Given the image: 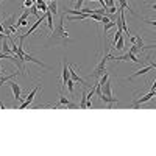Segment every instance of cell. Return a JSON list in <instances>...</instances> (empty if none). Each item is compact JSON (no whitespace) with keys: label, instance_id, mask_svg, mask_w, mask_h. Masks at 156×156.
Wrapping results in <instances>:
<instances>
[{"label":"cell","instance_id":"cell-1","mask_svg":"<svg viewBox=\"0 0 156 156\" xmlns=\"http://www.w3.org/2000/svg\"><path fill=\"white\" fill-rule=\"evenodd\" d=\"M64 17H66V14L59 16V20L56 23V27L51 30V34L48 37V44L50 42H62V44L69 42V31L64 28Z\"/></svg>","mask_w":156,"mask_h":156},{"label":"cell","instance_id":"cell-2","mask_svg":"<svg viewBox=\"0 0 156 156\" xmlns=\"http://www.w3.org/2000/svg\"><path fill=\"white\" fill-rule=\"evenodd\" d=\"M108 59H111V55L106 51V53L103 55V58L98 61V64L95 66V69L90 72V78H100L103 73L108 70V69H106V62H108Z\"/></svg>","mask_w":156,"mask_h":156},{"label":"cell","instance_id":"cell-3","mask_svg":"<svg viewBox=\"0 0 156 156\" xmlns=\"http://www.w3.org/2000/svg\"><path fill=\"white\" fill-rule=\"evenodd\" d=\"M69 80H70V67H69L67 59L64 58V59H62V78H61V84L66 86Z\"/></svg>","mask_w":156,"mask_h":156},{"label":"cell","instance_id":"cell-4","mask_svg":"<svg viewBox=\"0 0 156 156\" xmlns=\"http://www.w3.org/2000/svg\"><path fill=\"white\" fill-rule=\"evenodd\" d=\"M151 98H154V94H153V90H150L148 94H145V95H142L140 98H137L136 101H133V108L134 109H139L140 108V105H144V103H147V101H150Z\"/></svg>","mask_w":156,"mask_h":156},{"label":"cell","instance_id":"cell-5","mask_svg":"<svg viewBox=\"0 0 156 156\" xmlns=\"http://www.w3.org/2000/svg\"><path fill=\"white\" fill-rule=\"evenodd\" d=\"M37 90H39V86H36L34 89H31V92L27 95V98H25V101L23 103H20V106H19V109H25L27 106H30L31 103H33V100H34V95L37 94Z\"/></svg>","mask_w":156,"mask_h":156},{"label":"cell","instance_id":"cell-6","mask_svg":"<svg viewBox=\"0 0 156 156\" xmlns=\"http://www.w3.org/2000/svg\"><path fill=\"white\" fill-rule=\"evenodd\" d=\"M8 86L11 87L12 95H14L16 101H20V100H22V90H20V86H19L17 83H14L12 80H9V81H8Z\"/></svg>","mask_w":156,"mask_h":156},{"label":"cell","instance_id":"cell-7","mask_svg":"<svg viewBox=\"0 0 156 156\" xmlns=\"http://www.w3.org/2000/svg\"><path fill=\"white\" fill-rule=\"evenodd\" d=\"M23 62H34V64H37V66L44 67V69H48V66H47V64H44L42 61H39V59L33 58L30 53H25V56H23Z\"/></svg>","mask_w":156,"mask_h":156},{"label":"cell","instance_id":"cell-8","mask_svg":"<svg viewBox=\"0 0 156 156\" xmlns=\"http://www.w3.org/2000/svg\"><path fill=\"white\" fill-rule=\"evenodd\" d=\"M59 106H66V108H70V109H75V108H78L75 103H70L66 97H64L62 94H59ZM58 106V108H59Z\"/></svg>","mask_w":156,"mask_h":156},{"label":"cell","instance_id":"cell-9","mask_svg":"<svg viewBox=\"0 0 156 156\" xmlns=\"http://www.w3.org/2000/svg\"><path fill=\"white\" fill-rule=\"evenodd\" d=\"M153 67H151V64H148L147 67H142V69H139L137 72H134V73H131L128 76V80H133V78H136V76H139V75H145V73H148L150 70H151Z\"/></svg>","mask_w":156,"mask_h":156},{"label":"cell","instance_id":"cell-10","mask_svg":"<svg viewBox=\"0 0 156 156\" xmlns=\"http://www.w3.org/2000/svg\"><path fill=\"white\" fill-rule=\"evenodd\" d=\"M101 87H103V89H101V92L105 94L106 97H112V83H111V80H108Z\"/></svg>","mask_w":156,"mask_h":156},{"label":"cell","instance_id":"cell-11","mask_svg":"<svg viewBox=\"0 0 156 156\" xmlns=\"http://www.w3.org/2000/svg\"><path fill=\"white\" fill-rule=\"evenodd\" d=\"M2 50L5 51V53H8V55H12L11 45H9V42H8V39H6V37H3V39H2Z\"/></svg>","mask_w":156,"mask_h":156},{"label":"cell","instance_id":"cell-12","mask_svg":"<svg viewBox=\"0 0 156 156\" xmlns=\"http://www.w3.org/2000/svg\"><path fill=\"white\" fill-rule=\"evenodd\" d=\"M14 20H16V14H12V16H9L8 19H3V25H5V28H9L11 25H14Z\"/></svg>","mask_w":156,"mask_h":156},{"label":"cell","instance_id":"cell-13","mask_svg":"<svg viewBox=\"0 0 156 156\" xmlns=\"http://www.w3.org/2000/svg\"><path fill=\"white\" fill-rule=\"evenodd\" d=\"M134 45H136V48H137V50H140V51H142V48H144V37H142L140 34H137V36H136V42H134Z\"/></svg>","mask_w":156,"mask_h":156},{"label":"cell","instance_id":"cell-14","mask_svg":"<svg viewBox=\"0 0 156 156\" xmlns=\"http://www.w3.org/2000/svg\"><path fill=\"white\" fill-rule=\"evenodd\" d=\"M86 103H87V94L83 89L81 90V100H80V109H86Z\"/></svg>","mask_w":156,"mask_h":156},{"label":"cell","instance_id":"cell-15","mask_svg":"<svg viewBox=\"0 0 156 156\" xmlns=\"http://www.w3.org/2000/svg\"><path fill=\"white\" fill-rule=\"evenodd\" d=\"M58 0H53V2H51L50 5H48V11L51 12V14H53V16H56L58 14Z\"/></svg>","mask_w":156,"mask_h":156},{"label":"cell","instance_id":"cell-16","mask_svg":"<svg viewBox=\"0 0 156 156\" xmlns=\"http://www.w3.org/2000/svg\"><path fill=\"white\" fill-rule=\"evenodd\" d=\"M47 27H48L50 31L55 28V27H53V14H51L50 11H47Z\"/></svg>","mask_w":156,"mask_h":156},{"label":"cell","instance_id":"cell-17","mask_svg":"<svg viewBox=\"0 0 156 156\" xmlns=\"http://www.w3.org/2000/svg\"><path fill=\"white\" fill-rule=\"evenodd\" d=\"M115 27V22H112V20H109L108 23H103V34H106L111 28H114Z\"/></svg>","mask_w":156,"mask_h":156},{"label":"cell","instance_id":"cell-18","mask_svg":"<svg viewBox=\"0 0 156 156\" xmlns=\"http://www.w3.org/2000/svg\"><path fill=\"white\" fill-rule=\"evenodd\" d=\"M123 45H125V37H123V36H120V37H119V41L115 42V45H114L112 48H115V50H122V48H123Z\"/></svg>","mask_w":156,"mask_h":156},{"label":"cell","instance_id":"cell-19","mask_svg":"<svg viewBox=\"0 0 156 156\" xmlns=\"http://www.w3.org/2000/svg\"><path fill=\"white\" fill-rule=\"evenodd\" d=\"M108 80H109V72H108V70H106V72H105V73H103V75H101V76H100V81H98V83H100V84H101V86H103V84H105V83H106V81H108Z\"/></svg>","mask_w":156,"mask_h":156},{"label":"cell","instance_id":"cell-20","mask_svg":"<svg viewBox=\"0 0 156 156\" xmlns=\"http://www.w3.org/2000/svg\"><path fill=\"white\" fill-rule=\"evenodd\" d=\"M34 3H36L34 0H23V6H22V8H28V9H30Z\"/></svg>","mask_w":156,"mask_h":156},{"label":"cell","instance_id":"cell-21","mask_svg":"<svg viewBox=\"0 0 156 156\" xmlns=\"http://www.w3.org/2000/svg\"><path fill=\"white\" fill-rule=\"evenodd\" d=\"M73 87H75V81H73L72 78H70V80L67 81V89L70 90V92H73Z\"/></svg>","mask_w":156,"mask_h":156},{"label":"cell","instance_id":"cell-22","mask_svg":"<svg viewBox=\"0 0 156 156\" xmlns=\"http://www.w3.org/2000/svg\"><path fill=\"white\" fill-rule=\"evenodd\" d=\"M117 11H119V9L115 8V5H112V6H109V8H108V12H109V14H115Z\"/></svg>","mask_w":156,"mask_h":156},{"label":"cell","instance_id":"cell-23","mask_svg":"<svg viewBox=\"0 0 156 156\" xmlns=\"http://www.w3.org/2000/svg\"><path fill=\"white\" fill-rule=\"evenodd\" d=\"M108 22H109V17L105 14V16H103V19H101V23H108Z\"/></svg>","mask_w":156,"mask_h":156},{"label":"cell","instance_id":"cell-24","mask_svg":"<svg viewBox=\"0 0 156 156\" xmlns=\"http://www.w3.org/2000/svg\"><path fill=\"white\" fill-rule=\"evenodd\" d=\"M145 22H147V23H150V25H153V27H156V20H150V19H145Z\"/></svg>","mask_w":156,"mask_h":156},{"label":"cell","instance_id":"cell-25","mask_svg":"<svg viewBox=\"0 0 156 156\" xmlns=\"http://www.w3.org/2000/svg\"><path fill=\"white\" fill-rule=\"evenodd\" d=\"M153 3H156V0H148V2H147V5L150 6V5H153Z\"/></svg>","mask_w":156,"mask_h":156},{"label":"cell","instance_id":"cell-26","mask_svg":"<svg viewBox=\"0 0 156 156\" xmlns=\"http://www.w3.org/2000/svg\"><path fill=\"white\" fill-rule=\"evenodd\" d=\"M5 108H6V106L3 105V103H0V109H5Z\"/></svg>","mask_w":156,"mask_h":156},{"label":"cell","instance_id":"cell-27","mask_svg":"<svg viewBox=\"0 0 156 156\" xmlns=\"http://www.w3.org/2000/svg\"><path fill=\"white\" fill-rule=\"evenodd\" d=\"M153 94H154V97H156V89H154V90H153Z\"/></svg>","mask_w":156,"mask_h":156},{"label":"cell","instance_id":"cell-28","mask_svg":"<svg viewBox=\"0 0 156 156\" xmlns=\"http://www.w3.org/2000/svg\"><path fill=\"white\" fill-rule=\"evenodd\" d=\"M45 2H53V0H45Z\"/></svg>","mask_w":156,"mask_h":156},{"label":"cell","instance_id":"cell-29","mask_svg":"<svg viewBox=\"0 0 156 156\" xmlns=\"http://www.w3.org/2000/svg\"><path fill=\"white\" fill-rule=\"evenodd\" d=\"M0 2H3V0H0Z\"/></svg>","mask_w":156,"mask_h":156},{"label":"cell","instance_id":"cell-30","mask_svg":"<svg viewBox=\"0 0 156 156\" xmlns=\"http://www.w3.org/2000/svg\"><path fill=\"white\" fill-rule=\"evenodd\" d=\"M0 16H2V14H0Z\"/></svg>","mask_w":156,"mask_h":156}]
</instances>
